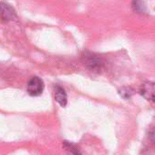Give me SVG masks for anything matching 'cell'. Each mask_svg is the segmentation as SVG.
Returning <instances> with one entry per match:
<instances>
[{"label":"cell","mask_w":155,"mask_h":155,"mask_svg":"<svg viewBox=\"0 0 155 155\" xmlns=\"http://www.w3.org/2000/svg\"><path fill=\"white\" fill-rule=\"evenodd\" d=\"M132 7H133L134 10L139 13H142L144 11V5L141 0H133Z\"/></svg>","instance_id":"cell-7"},{"label":"cell","mask_w":155,"mask_h":155,"mask_svg":"<svg viewBox=\"0 0 155 155\" xmlns=\"http://www.w3.org/2000/svg\"><path fill=\"white\" fill-rule=\"evenodd\" d=\"M54 93H55L56 101L61 107H65L67 105V102H68V97H67V93H66L65 90L62 87L57 85L54 88Z\"/></svg>","instance_id":"cell-5"},{"label":"cell","mask_w":155,"mask_h":155,"mask_svg":"<svg viewBox=\"0 0 155 155\" xmlns=\"http://www.w3.org/2000/svg\"><path fill=\"white\" fill-rule=\"evenodd\" d=\"M81 61L86 68L95 72H101L104 65V62L101 58H100L98 55H95L88 51L82 53Z\"/></svg>","instance_id":"cell-1"},{"label":"cell","mask_w":155,"mask_h":155,"mask_svg":"<svg viewBox=\"0 0 155 155\" xmlns=\"http://www.w3.org/2000/svg\"><path fill=\"white\" fill-rule=\"evenodd\" d=\"M63 148L66 150V151L69 155H81V153L80 152V150L77 149V147L75 145H73L72 143H70V142L65 141L63 143Z\"/></svg>","instance_id":"cell-6"},{"label":"cell","mask_w":155,"mask_h":155,"mask_svg":"<svg viewBox=\"0 0 155 155\" xmlns=\"http://www.w3.org/2000/svg\"><path fill=\"white\" fill-rule=\"evenodd\" d=\"M28 93L30 96L37 97L42 94L44 90V82L39 77H32L28 83Z\"/></svg>","instance_id":"cell-2"},{"label":"cell","mask_w":155,"mask_h":155,"mask_svg":"<svg viewBox=\"0 0 155 155\" xmlns=\"http://www.w3.org/2000/svg\"><path fill=\"white\" fill-rule=\"evenodd\" d=\"M150 140L155 143V130H153L151 132H150Z\"/></svg>","instance_id":"cell-9"},{"label":"cell","mask_w":155,"mask_h":155,"mask_svg":"<svg viewBox=\"0 0 155 155\" xmlns=\"http://www.w3.org/2000/svg\"><path fill=\"white\" fill-rule=\"evenodd\" d=\"M134 93V91L131 88H122L120 91V94L124 99H129L131 97V95Z\"/></svg>","instance_id":"cell-8"},{"label":"cell","mask_w":155,"mask_h":155,"mask_svg":"<svg viewBox=\"0 0 155 155\" xmlns=\"http://www.w3.org/2000/svg\"><path fill=\"white\" fill-rule=\"evenodd\" d=\"M17 18L15 9L6 2H0V19L4 22H8Z\"/></svg>","instance_id":"cell-3"},{"label":"cell","mask_w":155,"mask_h":155,"mask_svg":"<svg viewBox=\"0 0 155 155\" xmlns=\"http://www.w3.org/2000/svg\"><path fill=\"white\" fill-rule=\"evenodd\" d=\"M140 95L150 102H155V82L147 81L140 87Z\"/></svg>","instance_id":"cell-4"}]
</instances>
